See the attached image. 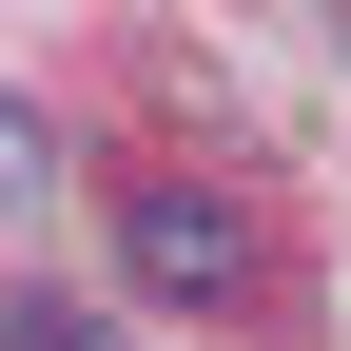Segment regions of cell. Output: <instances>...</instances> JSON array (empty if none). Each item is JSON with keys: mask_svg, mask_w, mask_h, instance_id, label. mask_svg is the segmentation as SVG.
I'll return each mask as SVG.
<instances>
[{"mask_svg": "<svg viewBox=\"0 0 351 351\" xmlns=\"http://www.w3.org/2000/svg\"><path fill=\"white\" fill-rule=\"evenodd\" d=\"M0 351H137V332H98L78 293H20V313H0Z\"/></svg>", "mask_w": 351, "mask_h": 351, "instance_id": "7a4b0ae2", "label": "cell"}, {"mask_svg": "<svg viewBox=\"0 0 351 351\" xmlns=\"http://www.w3.org/2000/svg\"><path fill=\"white\" fill-rule=\"evenodd\" d=\"M117 254H137L156 293H254V215L215 195V176H137V195H117Z\"/></svg>", "mask_w": 351, "mask_h": 351, "instance_id": "6da1fadb", "label": "cell"}, {"mask_svg": "<svg viewBox=\"0 0 351 351\" xmlns=\"http://www.w3.org/2000/svg\"><path fill=\"white\" fill-rule=\"evenodd\" d=\"M20 195H39V117L0 98V215H20Z\"/></svg>", "mask_w": 351, "mask_h": 351, "instance_id": "3957f363", "label": "cell"}]
</instances>
